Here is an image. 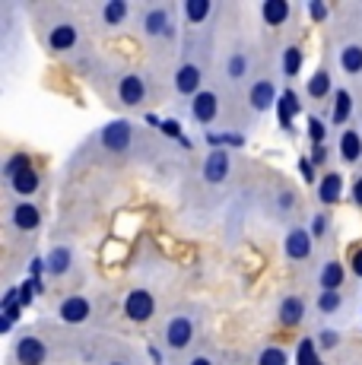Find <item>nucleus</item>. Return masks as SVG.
<instances>
[{
	"mask_svg": "<svg viewBox=\"0 0 362 365\" xmlns=\"http://www.w3.org/2000/svg\"><path fill=\"white\" fill-rule=\"evenodd\" d=\"M80 70L95 93L105 96L108 105L137 115L152 105L169 99V73L156 67H134V64H118V61H99L95 54H86L80 61Z\"/></svg>",
	"mask_w": 362,
	"mask_h": 365,
	"instance_id": "f257e3e1",
	"label": "nucleus"
},
{
	"mask_svg": "<svg viewBox=\"0 0 362 365\" xmlns=\"http://www.w3.org/2000/svg\"><path fill=\"white\" fill-rule=\"evenodd\" d=\"M270 48L264 45L257 35L245 26L239 6H226L219 23V41H217V70H213V86L235 105L239 115L242 93L248 89V83L254 80L257 67L264 64Z\"/></svg>",
	"mask_w": 362,
	"mask_h": 365,
	"instance_id": "f03ea898",
	"label": "nucleus"
},
{
	"mask_svg": "<svg viewBox=\"0 0 362 365\" xmlns=\"http://www.w3.org/2000/svg\"><path fill=\"white\" fill-rule=\"evenodd\" d=\"M134 35L150 54V67L169 73L185 45V23L172 0H143L134 10Z\"/></svg>",
	"mask_w": 362,
	"mask_h": 365,
	"instance_id": "7ed1b4c3",
	"label": "nucleus"
},
{
	"mask_svg": "<svg viewBox=\"0 0 362 365\" xmlns=\"http://www.w3.org/2000/svg\"><path fill=\"white\" fill-rule=\"evenodd\" d=\"M32 29H36L38 45L51 58H86L89 48V26L83 19L80 6L67 4H38L32 6Z\"/></svg>",
	"mask_w": 362,
	"mask_h": 365,
	"instance_id": "20e7f679",
	"label": "nucleus"
},
{
	"mask_svg": "<svg viewBox=\"0 0 362 365\" xmlns=\"http://www.w3.org/2000/svg\"><path fill=\"white\" fill-rule=\"evenodd\" d=\"M83 159H95V163H150L156 153H162L159 140L146 133L130 118H115L105 121L99 130L89 133V140L80 146Z\"/></svg>",
	"mask_w": 362,
	"mask_h": 365,
	"instance_id": "39448f33",
	"label": "nucleus"
},
{
	"mask_svg": "<svg viewBox=\"0 0 362 365\" xmlns=\"http://www.w3.org/2000/svg\"><path fill=\"white\" fill-rule=\"evenodd\" d=\"M210 312L204 302H181L159 321V343L175 362L185 365L207 343Z\"/></svg>",
	"mask_w": 362,
	"mask_h": 365,
	"instance_id": "423d86ee",
	"label": "nucleus"
},
{
	"mask_svg": "<svg viewBox=\"0 0 362 365\" xmlns=\"http://www.w3.org/2000/svg\"><path fill=\"white\" fill-rule=\"evenodd\" d=\"M327 51L333 54V67L346 80L362 86V6H343L337 10L327 38Z\"/></svg>",
	"mask_w": 362,
	"mask_h": 365,
	"instance_id": "0eeeda50",
	"label": "nucleus"
},
{
	"mask_svg": "<svg viewBox=\"0 0 362 365\" xmlns=\"http://www.w3.org/2000/svg\"><path fill=\"white\" fill-rule=\"evenodd\" d=\"M280 54L276 48H270L264 64L257 67L254 80L248 83V89L242 93V102H239V115H235V128L245 130V128H254L264 115L276 105V93H280Z\"/></svg>",
	"mask_w": 362,
	"mask_h": 365,
	"instance_id": "6e6552de",
	"label": "nucleus"
},
{
	"mask_svg": "<svg viewBox=\"0 0 362 365\" xmlns=\"http://www.w3.org/2000/svg\"><path fill=\"white\" fill-rule=\"evenodd\" d=\"M239 165H242V159L235 150H226V146L207 150V156L200 159V165H197V175H194L200 194H207V197H222V194H229L235 178H239Z\"/></svg>",
	"mask_w": 362,
	"mask_h": 365,
	"instance_id": "1a4fd4ad",
	"label": "nucleus"
},
{
	"mask_svg": "<svg viewBox=\"0 0 362 365\" xmlns=\"http://www.w3.org/2000/svg\"><path fill=\"white\" fill-rule=\"evenodd\" d=\"M134 10H137V4H130V0H93V4H80L83 19H86L89 32H95V35H118L124 29H134Z\"/></svg>",
	"mask_w": 362,
	"mask_h": 365,
	"instance_id": "9d476101",
	"label": "nucleus"
},
{
	"mask_svg": "<svg viewBox=\"0 0 362 365\" xmlns=\"http://www.w3.org/2000/svg\"><path fill=\"white\" fill-rule=\"evenodd\" d=\"M257 200H261L257 210H261L270 222H276V226L289 229L292 222H299L296 216H299V210H302V197H299V191L283 178V175H274V181L264 187Z\"/></svg>",
	"mask_w": 362,
	"mask_h": 365,
	"instance_id": "9b49d317",
	"label": "nucleus"
},
{
	"mask_svg": "<svg viewBox=\"0 0 362 365\" xmlns=\"http://www.w3.org/2000/svg\"><path fill=\"white\" fill-rule=\"evenodd\" d=\"M185 111L197 128H213V124H235V105L219 93L217 86H207L191 102H185Z\"/></svg>",
	"mask_w": 362,
	"mask_h": 365,
	"instance_id": "f8f14e48",
	"label": "nucleus"
},
{
	"mask_svg": "<svg viewBox=\"0 0 362 365\" xmlns=\"http://www.w3.org/2000/svg\"><path fill=\"white\" fill-rule=\"evenodd\" d=\"M4 187H6V194H10V200H36V194L41 191V175L32 168L26 153H16V156L6 159Z\"/></svg>",
	"mask_w": 362,
	"mask_h": 365,
	"instance_id": "ddd939ff",
	"label": "nucleus"
},
{
	"mask_svg": "<svg viewBox=\"0 0 362 365\" xmlns=\"http://www.w3.org/2000/svg\"><path fill=\"white\" fill-rule=\"evenodd\" d=\"M45 277L51 283H80V277H86V257L73 245H51L45 255Z\"/></svg>",
	"mask_w": 362,
	"mask_h": 365,
	"instance_id": "4468645a",
	"label": "nucleus"
},
{
	"mask_svg": "<svg viewBox=\"0 0 362 365\" xmlns=\"http://www.w3.org/2000/svg\"><path fill=\"white\" fill-rule=\"evenodd\" d=\"M54 359V346L38 327H26L13 336L10 343V362L13 365H48Z\"/></svg>",
	"mask_w": 362,
	"mask_h": 365,
	"instance_id": "2eb2a0df",
	"label": "nucleus"
},
{
	"mask_svg": "<svg viewBox=\"0 0 362 365\" xmlns=\"http://www.w3.org/2000/svg\"><path fill=\"white\" fill-rule=\"evenodd\" d=\"M280 255L289 267H309L315 264V255H318V242L311 235V229L305 222H292L289 229H283V238H280Z\"/></svg>",
	"mask_w": 362,
	"mask_h": 365,
	"instance_id": "dca6fc26",
	"label": "nucleus"
},
{
	"mask_svg": "<svg viewBox=\"0 0 362 365\" xmlns=\"http://www.w3.org/2000/svg\"><path fill=\"white\" fill-rule=\"evenodd\" d=\"M178 13L185 32H204V29H217L222 23V13L226 6L217 0H178Z\"/></svg>",
	"mask_w": 362,
	"mask_h": 365,
	"instance_id": "f3484780",
	"label": "nucleus"
},
{
	"mask_svg": "<svg viewBox=\"0 0 362 365\" xmlns=\"http://www.w3.org/2000/svg\"><path fill=\"white\" fill-rule=\"evenodd\" d=\"M121 314H124V321H130V324H137V327L150 324L159 314V296L152 289H146V286H134V289L124 292Z\"/></svg>",
	"mask_w": 362,
	"mask_h": 365,
	"instance_id": "a211bd4d",
	"label": "nucleus"
},
{
	"mask_svg": "<svg viewBox=\"0 0 362 365\" xmlns=\"http://www.w3.org/2000/svg\"><path fill=\"white\" fill-rule=\"evenodd\" d=\"M41 220H45V216H41V207L36 200H6V207H4L6 229H10V232H16V235L38 232Z\"/></svg>",
	"mask_w": 362,
	"mask_h": 365,
	"instance_id": "6ab92c4d",
	"label": "nucleus"
},
{
	"mask_svg": "<svg viewBox=\"0 0 362 365\" xmlns=\"http://www.w3.org/2000/svg\"><path fill=\"white\" fill-rule=\"evenodd\" d=\"M309 314V299L302 292H283L276 299V308H274V318L280 327H299Z\"/></svg>",
	"mask_w": 362,
	"mask_h": 365,
	"instance_id": "aec40b11",
	"label": "nucleus"
},
{
	"mask_svg": "<svg viewBox=\"0 0 362 365\" xmlns=\"http://www.w3.org/2000/svg\"><path fill=\"white\" fill-rule=\"evenodd\" d=\"M292 16H296L292 0H261V4H257V19H261V26H267L270 32L286 29L292 23Z\"/></svg>",
	"mask_w": 362,
	"mask_h": 365,
	"instance_id": "412c9836",
	"label": "nucleus"
},
{
	"mask_svg": "<svg viewBox=\"0 0 362 365\" xmlns=\"http://www.w3.org/2000/svg\"><path fill=\"white\" fill-rule=\"evenodd\" d=\"M58 318H61V324H67V327H80V324H86V321L93 318V302L83 296V292H71V296L61 299V305H58Z\"/></svg>",
	"mask_w": 362,
	"mask_h": 365,
	"instance_id": "4be33fe9",
	"label": "nucleus"
},
{
	"mask_svg": "<svg viewBox=\"0 0 362 365\" xmlns=\"http://www.w3.org/2000/svg\"><path fill=\"white\" fill-rule=\"evenodd\" d=\"M93 356V365H143V359L134 353V346L121 340H102V349Z\"/></svg>",
	"mask_w": 362,
	"mask_h": 365,
	"instance_id": "5701e85b",
	"label": "nucleus"
},
{
	"mask_svg": "<svg viewBox=\"0 0 362 365\" xmlns=\"http://www.w3.org/2000/svg\"><path fill=\"white\" fill-rule=\"evenodd\" d=\"M337 159L343 165H362V130L359 124H350V128L337 130Z\"/></svg>",
	"mask_w": 362,
	"mask_h": 365,
	"instance_id": "b1692460",
	"label": "nucleus"
},
{
	"mask_svg": "<svg viewBox=\"0 0 362 365\" xmlns=\"http://www.w3.org/2000/svg\"><path fill=\"white\" fill-rule=\"evenodd\" d=\"M343 279H346V270L337 257H324V261H318V270H315L318 292H340L343 289Z\"/></svg>",
	"mask_w": 362,
	"mask_h": 365,
	"instance_id": "393cba45",
	"label": "nucleus"
},
{
	"mask_svg": "<svg viewBox=\"0 0 362 365\" xmlns=\"http://www.w3.org/2000/svg\"><path fill=\"white\" fill-rule=\"evenodd\" d=\"M333 70L327 61H321V64L315 67V73L309 76V83H305V96H309L311 102H324V99H333Z\"/></svg>",
	"mask_w": 362,
	"mask_h": 365,
	"instance_id": "a878e982",
	"label": "nucleus"
},
{
	"mask_svg": "<svg viewBox=\"0 0 362 365\" xmlns=\"http://www.w3.org/2000/svg\"><path fill=\"white\" fill-rule=\"evenodd\" d=\"M315 197H318V203H321V210L333 207V203L343 197V175H340L337 168H327V172L318 175Z\"/></svg>",
	"mask_w": 362,
	"mask_h": 365,
	"instance_id": "bb28decb",
	"label": "nucleus"
},
{
	"mask_svg": "<svg viewBox=\"0 0 362 365\" xmlns=\"http://www.w3.org/2000/svg\"><path fill=\"white\" fill-rule=\"evenodd\" d=\"M356 115V99H353L350 89L337 86V93H333V111H331V128H350V118Z\"/></svg>",
	"mask_w": 362,
	"mask_h": 365,
	"instance_id": "cd10ccee",
	"label": "nucleus"
},
{
	"mask_svg": "<svg viewBox=\"0 0 362 365\" xmlns=\"http://www.w3.org/2000/svg\"><path fill=\"white\" fill-rule=\"evenodd\" d=\"M276 54H280V73L283 80H296L299 70H302V61H305V51L289 41V45H276Z\"/></svg>",
	"mask_w": 362,
	"mask_h": 365,
	"instance_id": "c85d7f7f",
	"label": "nucleus"
},
{
	"mask_svg": "<svg viewBox=\"0 0 362 365\" xmlns=\"http://www.w3.org/2000/svg\"><path fill=\"white\" fill-rule=\"evenodd\" d=\"M252 365H292V356L280 346V343H264V346L254 349Z\"/></svg>",
	"mask_w": 362,
	"mask_h": 365,
	"instance_id": "c756f323",
	"label": "nucleus"
},
{
	"mask_svg": "<svg viewBox=\"0 0 362 365\" xmlns=\"http://www.w3.org/2000/svg\"><path fill=\"white\" fill-rule=\"evenodd\" d=\"M343 292H318L315 299V312L321 314V318H340L343 314Z\"/></svg>",
	"mask_w": 362,
	"mask_h": 365,
	"instance_id": "7c9ffc66",
	"label": "nucleus"
},
{
	"mask_svg": "<svg viewBox=\"0 0 362 365\" xmlns=\"http://www.w3.org/2000/svg\"><path fill=\"white\" fill-rule=\"evenodd\" d=\"M309 229H311V235H315L318 245L327 242V235H331V213H327V210H318V213L311 216Z\"/></svg>",
	"mask_w": 362,
	"mask_h": 365,
	"instance_id": "2f4dec72",
	"label": "nucleus"
},
{
	"mask_svg": "<svg viewBox=\"0 0 362 365\" xmlns=\"http://www.w3.org/2000/svg\"><path fill=\"white\" fill-rule=\"evenodd\" d=\"M185 365H219V353L210 346V343H204V346H200Z\"/></svg>",
	"mask_w": 362,
	"mask_h": 365,
	"instance_id": "473e14b6",
	"label": "nucleus"
},
{
	"mask_svg": "<svg viewBox=\"0 0 362 365\" xmlns=\"http://www.w3.org/2000/svg\"><path fill=\"white\" fill-rule=\"evenodd\" d=\"M305 124H309V137H311V143L321 146V143H324V137H327V124H324L318 115H309V121H305Z\"/></svg>",
	"mask_w": 362,
	"mask_h": 365,
	"instance_id": "72a5a7b5",
	"label": "nucleus"
},
{
	"mask_svg": "<svg viewBox=\"0 0 362 365\" xmlns=\"http://www.w3.org/2000/svg\"><path fill=\"white\" fill-rule=\"evenodd\" d=\"M318 343H321V349H333L340 343V331H333V327H324L321 336H318Z\"/></svg>",
	"mask_w": 362,
	"mask_h": 365,
	"instance_id": "f704fd0d",
	"label": "nucleus"
},
{
	"mask_svg": "<svg viewBox=\"0 0 362 365\" xmlns=\"http://www.w3.org/2000/svg\"><path fill=\"white\" fill-rule=\"evenodd\" d=\"M309 13L318 19V23H324V19H327V23H331V6L318 4V0H311V4H309Z\"/></svg>",
	"mask_w": 362,
	"mask_h": 365,
	"instance_id": "c9c22d12",
	"label": "nucleus"
},
{
	"mask_svg": "<svg viewBox=\"0 0 362 365\" xmlns=\"http://www.w3.org/2000/svg\"><path fill=\"white\" fill-rule=\"evenodd\" d=\"M299 172H302L305 185H318V178H315V165H311V159H299Z\"/></svg>",
	"mask_w": 362,
	"mask_h": 365,
	"instance_id": "e433bc0d",
	"label": "nucleus"
},
{
	"mask_svg": "<svg viewBox=\"0 0 362 365\" xmlns=\"http://www.w3.org/2000/svg\"><path fill=\"white\" fill-rule=\"evenodd\" d=\"M350 200H353V203H356V207L362 210V172H359L356 178L350 181Z\"/></svg>",
	"mask_w": 362,
	"mask_h": 365,
	"instance_id": "4c0bfd02",
	"label": "nucleus"
},
{
	"mask_svg": "<svg viewBox=\"0 0 362 365\" xmlns=\"http://www.w3.org/2000/svg\"><path fill=\"white\" fill-rule=\"evenodd\" d=\"M311 165H321L327 172V146H311Z\"/></svg>",
	"mask_w": 362,
	"mask_h": 365,
	"instance_id": "58836bf2",
	"label": "nucleus"
},
{
	"mask_svg": "<svg viewBox=\"0 0 362 365\" xmlns=\"http://www.w3.org/2000/svg\"><path fill=\"white\" fill-rule=\"evenodd\" d=\"M353 270H356L359 277H362V248H359V251H353Z\"/></svg>",
	"mask_w": 362,
	"mask_h": 365,
	"instance_id": "ea45409f",
	"label": "nucleus"
},
{
	"mask_svg": "<svg viewBox=\"0 0 362 365\" xmlns=\"http://www.w3.org/2000/svg\"><path fill=\"white\" fill-rule=\"evenodd\" d=\"M356 124H359V130H362V93H359V99H356Z\"/></svg>",
	"mask_w": 362,
	"mask_h": 365,
	"instance_id": "a19ab883",
	"label": "nucleus"
},
{
	"mask_svg": "<svg viewBox=\"0 0 362 365\" xmlns=\"http://www.w3.org/2000/svg\"><path fill=\"white\" fill-rule=\"evenodd\" d=\"M229 365H242V362H229Z\"/></svg>",
	"mask_w": 362,
	"mask_h": 365,
	"instance_id": "79ce46f5",
	"label": "nucleus"
}]
</instances>
